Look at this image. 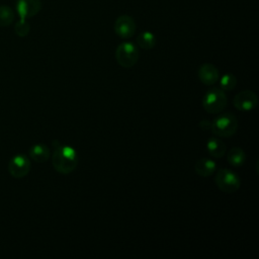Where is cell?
<instances>
[{
  "mask_svg": "<svg viewBox=\"0 0 259 259\" xmlns=\"http://www.w3.org/2000/svg\"><path fill=\"white\" fill-rule=\"evenodd\" d=\"M54 152L52 156V164L55 170L61 174L72 173L78 165V155L74 148L68 145H62L58 141H54Z\"/></svg>",
  "mask_w": 259,
  "mask_h": 259,
  "instance_id": "obj_1",
  "label": "cell"
},
{
  "mask_svg": "<svg viewBox=\"0 0 259 259\" xmlns=\"http://www.w3.org/2000/svg\"><path fill=\"white\" fill-rule=\"evenodd\" d=\"M238 130V119L231 113H221L219 114L210 124V132L217 137L229 138L236 134Z\"/></svg>",
  "mask_w": 259,
  "mask_h": 259,
  "instance_id": "obj_2",
  "label": "cell"
},
{
  "mask_svg": "<svg viewBox=\"0 0 259 259\" xmlns=\"http://www.w3.org/2000/svg\"><path fill=\"white\" fill-rule=\"evenodd\" d=\"M228 99L225 91L219 87H212L208 89L201 100L203 109L210 114H217L222 112L226 105Z\"/></svg>",
  "mask_w": 259,
  "mask_h": 259,
  "instance_id": "obj_3",
  "label": "cell"
},
{
  "mask_svg": "<svg viewBox=\"0 0 259 259\" xmlns=\"http://www.w3.org/2000/svg\"><path fill=\"white\" fill-rule=\"evenodd\" d=\"M139 50L131 41H124L117 46L115 50V60L122 68L134 67L139 60Z\"/></svg>",
  "mask_w": 259,
  "mask_h": 259,
  "instance_id": "obj_4",
  "label": "cell"
},
{
  "mask_svg": "<svg viewBox=\"0 0 259 259\" xmlns=\"http://www.w3.org/2000/svg\"><path fill=\"white\" fill-rule=\"evenodd\" d=\"M218 188L228 194L235 193L241 186L240 177L231 169H220L214 178Z\"/></svg>",
  "mask_w": 259,
  "mask_h": 259,
  "instance_id": "obj_5",
  "label": "cell"
},
{
  "mask_svg": "<svg viewBox=\"0 0 259 259\" xmlns=\"http://www.w3.org/2000/svg\"><path fill=\"white\" fill-rule=\"evenodd\" d=\"M113 29L115 34L120 38H124V39L130 38L136 32V29H137L136 21L132 16L127 14L120 15L116 18L113 25Z\"/></svg>",
  "mask_w": 259,
  "mask_h": 259,
  "instance_id": "obj_6",
  "label": "cell"
},
{
  "mask_svg": "<svg viewBox=\"0 0 259 259\" xmlns=\"http://www.w3.org/2000/svg\"><path fill=\"white\" fill-rule=\"evenodd\" d=\"M233 104L240 111H250L258 105V97L252 90H243L235 95Z\"/></svg>",
  "mask_w": 259,
  "mask_h": 259,
  "instance_id": "obj_7",
  "label": "cell"
},
{
  "mask_svg": "<svg viewBox=\"0 0 259 259\" xmlns=\"http://www.w3.org/2000/svg\"><path fill=\"white\" fill-rule=\"evenodd\" d=\"M8 170L10 175L14 178H22L26 176L30 170V161L25 155H15L8 164Z\"/></svg>",
  "mask_w": 259,
  "mask_h": 259,
  "instance_id": "obj_8",
  "label": "cell"
},
{
  "mask_svg": "<svg viewBox=\"0 0 259 259\" xmlns=\"http://www.w3.org/2000/svg\"><path fill=\"white\" fill-rule=\"evenodd\" d=\"M16 12L19 15V19L26 20V18L36 15L41 9L40 0H17L16 1Z\"/></svg>",
  "mask_w": 259,
  "mask_h": 259,
  "instance_id": "obj_9",
  "label": "cell"
},
{
  "mask_svg": "<svg viewBox=\"0 0 259 259\" xmlns=\"http://www.w3.org/2000/svg\"><path fill=\"white\" fill-rule=\"evenodd\" d=\"M197 75L199 81L206 86L215 84L220 78L219 69L214 65L209 63L202 64L198 69Z\"/></svg>",
  "mask_w": 259,
  "mask_h": 259,
  "instance_id": "obj_10",
  "label": "cell"
},
{
  "mask_svg": "<svg viewBox=\"0 0 259 259\" xmlns=\"http://www.w3.org/2000/svg\"><path fill=\"white\" fill-rule=\"evenodd\" d=\"M217 169V164L214 161L208 158L198 159L194 164V171L200 177H209L211 176Z\"/></svg>",
  "mask_w": 259,
  "mask_h": 259,
  "instance_id": "obj_11",
  "label": "cell"
},
{
  "mask_svg": "<svg viewBox=\"0 0 259 259\" xmlns=\"http://www.w3.org/2000/svg\"><path fill=\"white\" fill-rule=\"evenodd\" d=\"M206 150L208 154L213 158L224 157L227 151L225 143L217 137H212L206 142Z\"/></svg>",
  "mask_w": 259,
  "mask_h": 259,
  "instance_id": "obj_12",
  "label": "cell"
},
{
  "mask_svg": "<svg viewBox=\"0 0 259 259\" xmlns=\"http://www.w3.org/2000/svg\"><path fill=\"white\" fill-rule=\"evenodd\" d=\"M29 156L33 161L44 163L50 158L51 151L45 144H35L29 149Z\"/></svg>",
  "mask_w": 259,
  "mask_h": 259,
  "instance_id": "obj_13",
  "label": "cell"
},
{
  "mask_svg": "<svg viewBox=\"0 0 259 259\" xmlns=\"http://www.w3.org/2000/svg\"><path fill=\"white\" fill-rule=\"evenodd\" d=\"M227 161L234 167H240L246 162L245 151L239 147H233L227 152Z\"/></svg>",
  "mask_w": 259,
  "mask_h": 259,
  "instance_id": "obj_14",
  "label": "cell"
},
{
  "mask_svg": "<svg viewBox=\"0 0 259 259\" xmlns=\"http://www.w3.org/2000/svg\"><path fill=\"white\" fill-rule=\"evenodd\" d=\"M156 36L151 31H142L137 36V44L144 50H151L156 46Z\"/></svg>",
  "mask_w": 259,
  "mask_h": 259,
  "instance_id": "obj_15",
  "label": "cell"
},
{
  "mask_svg": "<svg viewBox=\"0 0 259 259\" xmlns=\"http://www.w3.org/2000/svg\"><path fill=\"white\" fill-rule=\"evenodd\" d=\"M14 20L12 8L6 5H0V26H8Z\"/></svg>",
  "mask_w": 259,
  "mask_h": 259,
  "instance_id": "obj_16",
  "label": "cell"
},
{
  "mask_svg": "<svg viewBox=\"0 0 259 259\" xmlns=\"http://www.w3.org/2000/svg\"><path fill=\"white\" fill-rule=\"evenodd\" d=\"M237 86V78L231 73L223 75L220 79V88L224 91H231Z\"/></svg>",
  "mask_w": 259,
  "mask_h": 259,
  "instance_id": "obj_17",
  "label": "cell"
},
{
  "mask_svg": "<svg viewBox=\"0 0 259 259\" xmlns=\"http://www.w3.org/2000/svg\"><path fill=\"white\" fill-rule=\"evenodd\" d=\"M30 30V25L29 23L26 21V20H21L19 19L16 23H15V26H14V31L15 33L18 35V36H21V37H24L28 34Z\"/></svg>",
  "mask_w": 259,
  "mask_h": 259,
  "instance_id": "obj_18",
  "label": "cell"
},
{
  "mask_svg": "<svg viewBox=\"0 0 259 259\" xmlns=\"http://www.w3.org/2000/svg\"><path fill=\"white\" fill-rule=\"evenodd\" d=\"M210 124L211 122L209 120H201L199 122V127L203 131H210Z\"/></svg>",
  "mask_w": 259,
  "mask_h": 259,
  "instance_id": "obj_19",
  "label": "cell"
}]
</instances>
